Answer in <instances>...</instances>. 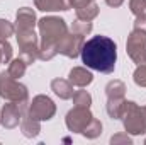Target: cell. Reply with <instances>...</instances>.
Wrapping results in <instances>:
<instances>
[{"label": "cell", "mask_w": 146, "mask_h": 145, "mask_svg": "<svg viewBox=\"0 0 146 145\" xmlns=\"http://www.w3.org/2000/svg\"><path fill=\"white\" fill-rule=\"evenodd\" d=\"M0 96L7 101H26L27 99V87L19 84L17 79L10 77L9 72H2L0 73Z\"/></svg>", "instance_id": "5"}, {"label": "cell", "mask_w": 146, "mask_h": 145, "mask_svg": "<svg viewBox=\"0 0 146 145\" xmlns=\"http://www.w3.org/2000/svg\"><path fill=\"white\" fill-rule=\"evenodd\" d=\"M90 2H94V0H70L72 7H75V9H80V7H83V5H87Z\"/></svg>", "instance_id": "29"}, {"label": "cell", "mask_w": 146, "mask_h": 145, "mask_svg": "<svg viewBox=\"0 0 146 145\" xmlns=\"http://www.w3.org/2000/svg\"><path fill=\"white\" fill-rule=\"evenodd\" d=\"M26 68H27V63L19 56L15 60H10V65H9V75L14 77V79H21L24 73H26Z\"/></svg>", "instance_id": "18"}, {"label": "cell", "mask_w": 146, "mask_h": 145, "mask_svg": "<svg viewBox=\"0 0 146 145\" xmlns=\"http://www.w3.org/2000/svg\"><path fill=\"white\" fill-rule=\"evenodd\" d=\"M97 15H99V5L94 3V2H90V3H87V5L76 9V19H80V21L90 22V21H94Z\"/></svg>", "instance_id": "16"}, {"label": "cell", "mask_w": 146, "mask_h": 145, "mask_svg": "<svg viewBox=\"0 0 146 145\" xmlns=\"http://www.w3.org/2000/svg\"><path fill=\"white\" fill-rule=\"evenodd\" d=\"M107 2V5H110V7H119L124 0H106Z\"/></svg>", "instance_id": "30"}, {"label": "cell", "mask_w": 146, "mask_h": 145, "mask_svg": "<svg viewBox=\"0 0 146 145\" xmlns=\"http://www.w3.org/2000/svg\"><path fill=\"white\" fill-rule=\"evenodd\" d=\"M14 33H15L14 26H12L9 21L0 19V43H2V41H5V39H9V36H12Z\"/></svg>", "instance_id": "24"}, {"label": "cell", "mask_w": 146, "mask_h": 145, "mask_svg": "<svg viewBox=\"0 0 146 145\" xmlns=\"http://www.w3.org/2000/svg\"><path fill=\"white\" fill-rule=\"evenodd\" d=\"M72 99H73V104L78 106V108H90V104H92V96L87 91H76V92H73Z\"/></svg>", "instance_id": "20"}, {"label": "cell", "mask_w": 146, "mask_h": 145, "mask_svg": "<svg viewBox=\"0 0 146 145\" xmlns=\"http://www.w3.org/2000/svg\"><path fill=\"white\" fill-rule=\"evenodd\" d=\"M134 82L141 87H146V65H139L134 72Z\"/></svg>", "instance_id": "25"}, {"label": "cell", "mask_w": 146, "mask_h": 145, "mask_svg": "<svg viewBox=\"0 0 146 145\" xmlns=\"http://www.w3.org/2000/svg\"><path fill=\"white\" fill-rule=\"evenodd\" d=\"M124 92H126V85L121 80H110L106 87L107 99H121L124 97Z\"/></svg>", "instance_id": "17"}, {"label": "cell", "mask_w": 146, "mask_h": 145, "mask_svg": "<svg viewBox=\"0 0 146 145\" xmlns=\"http://www.w3.org/2000/svg\"><path fill=\"white\" fill-rule=\"evenodd\" d=\"M36 7L42 12H54V10H68L72 7L70 0H34Z\"/></svg>", "instance_id": "14"}, {"label": "cell", "mask_w": 146, "mask_h": 145, "mask_svg": "<svg viewBox=\"0 0 146 145\" xmlns=\"http://www.w3.org/2000/svg\"><path fill=\"white\" fill-rule=\"evenodd\" d=\"M129 9L136 17L146 15V0H129Z\"/></svg>", "instance_id": "23"}, {"label": "cell", "mask_w": 146, "mask_h": 145, "mask_svg": "<svg viewBox=\"0 0 146 145\" xmlns=\"http://www.w3.org/2000/svg\"><path fill=\"white\" fill-rule=\"evenodd\" d=\"M80 55L85 67L102 73H110L115 68L117 46L107 36H94L83 43Z\"/></svg>", "instance_id": "1"}, {"label": "cell", "mask_w": 146, "mask_h": 145, "mask_svg": "<svg viewBox=\"0 0 146 145\" xmlns=\"http://www.w3.org/2000/svg\"><path fill=\"white\" fill-rule=\"evenodd\" d=\"M0 46H2V55H3L2 63H10V60H12V46H10V43L5 39V41L0 43Z\"/></svg>", "instance_id": "26"}, {"label": "cell", "mask_w": 146, "mask_h": 145, "mask_svg": "<svg viewBox=\"0 0 146 145\" xmlns=\"http://www.w3.org/2000/svg\"><path fill=\"white\" fill-rule=\"evenodd\" d=\"M21 130L24 133V137L27 138H33V137H37L39 132H41V125H39V119L33 118L29 113H26L21 119Z\"/></svg>", "instance_id": "12"}, {"label": "cell", "mask_w": 146, "mask_h": 145, "mask_svg": "<svg viewBox=\"0 0 146 145\" xmlns=\"http://www.w3.org/2000/svg\"><path fill=\"white\" fill-rule=\"evenodd\" d=\"M145 144H146V142H145Z\"/></svg>", "instance_id": "33"}, {"label": "cell", "mask_w": 146, "mask_h": 145, "mask_svg": "<svg viewBox=\"0 0 146 145\" xmlns=\"http://www.w3.org/2000/svg\"><path fill=\"white\" fill-rule=\"evenodd\" d=\"M121 118L124 121V128L127 133H133V135L146 133V111L143 108H139L136 103L124 101Z\"/></svg>", "instance_id": "3"}, {"label": "cell", "mask_w": 146, "mask_h": 145, "mask_svg": "<svg viewBox=\"0 0 146 145\" xmlns=\"http://www.w3.org/2000/svg\"><path fill=\"white\" fill-rule=\"evenodd\" d=\"M3 62V55H2V46H0V63Z\"/></svg>", "instance_id": "31"}, {"label": "cell", "mask_w": 146, "mask_h": 145, "mask_svg": "<svg viewBox=\"0 0 146 145\" xmlns=\"http://www.w3.org/2000/svg\"><path fill=\"white\" fill-rule=\"evenodd\" d=\"M94 119L88 108H75L66 114V126L73 133H83V130L88 126V123Z\"/></svg>", "instance_id": "8"}, {"label": "cell", "mask_w": 146, "mask_h": 145, "mask_svg": "<svg viewBox=\"0 0 146 145\" xmlns=\"http://www.w3.org/2000/svg\"><path fill=\"white\" fill-rule=\"evenodd\" d=\"M17 34V43L21 48V58L31 65L39 58V43H37V36L34 29H15Z\"/></svg>", "instance_id": "4"}, {"label": "cell", "mask_w": 146, "mask_h": 145, "mask_svg": "<svg viewBox=\"0 0 146 145\" xmlns=\"http://www.w3.org/2000/svg\"><path fill=\"white\" fill-rule=\"evenodd\" d=\"M21 119H22V111L17 103L9 101V104L2 108V125L5 128H15L21 123Z\"/></svg>", "instance_id": "10"}, {"label": "cell", "mask_w": 146, "mask_h": 145, "mask_svg": "<svg viewBox=\"0 0 146 145\" xmlns=\"http://www.w3.org/2000/svg\"><path fill=\"white\" fill-rule=\"evenodd\" d=\"M83 43H85L83 36L75 34V33H72V34L66 33L58 43V53H61V55H65L68 58H76L80 55V51H82Z\"/></svg>", "instance_id": "9"}, {"label": "cell", "mask_w": 146, "mask_h": 145, "mask_svg": "<svg viewBox=\"0 0 146 145\" xmlns=\"http://www.w3.org/2000/svg\"><path fill=\"white\" fill-rule=\"evenodd\" d=\"M68 77H70L68 80L72 82L73 85H76V87H87L94 80V75L88 72L87 68H83V67H75V68H72Z\"/></svg>", "instance_id": "11"}, {"label": "cell", "mask_w": 146, "mask_h": 145, "mask_svg": "<svg viewBox=\"0 0 146 145\" xmlns=\"http://www.w3.org/2000/svg\"><path fill=\"white\" fill-rule=\"evenodd\" d=\"M145 111H146V108H145Z\"/></svg>", "instance_id": "32"}, {"label": "cell", "mask_w": 146, "mask_h": 145, "mask_svg": "<svg viewBox=\"0 0 146 145\" xmlns=\"http://www.w3.org/2000/svg\"><path fill=\"white\" fill-rule=\"evenodd\" d=\"M37 28H39V33H41V44L39 48H58V43L60 39L68 33V28H66V22L60 17H42L39 22H37Z\"/></svg>", "instance_id": "2"}, {"label": "cell", "mask_w": 146, "mask_h": 145, "mask_svg": "<svg viewBox=\"0 0 146 145\" xmlns=\"http://www.w3.org/2000/svg\"><path fill=\"white\" fill-rule=\"evenodd\" d=\"M27 113L33 118L39 119V121H48V119H51L54 116L56 106L48 96H36L33 99V103L29 104V111Z\"/></svg>", "instance_id": "7"}, {"label": "cell", "mask_w": 146, "mask_h": 145, "mask_svg": "<svg viewBox=\"0 0 146 145\" xmlns=\"http://www.w3.org/2000/svg\"><path fill=\"white\" fill-rule=\"evenodd\" d=\"M126 51L136 62L138 65H146V34L141 31H133L127 43H126Z\"/></svg>", "instance_id": "6"}, {"label": "cell", "mask_w": 146, "mask_h": 145, "mask_svg": "<svg viewBox=\"0 0 146 145\" xmlns=\"http://www.w3.org/2000/svg\"><path fill=\"white\" fill-rule=\"evenodd\" d=\"M36 26V14L29 7H22L17 12V29H34Z\"/></svg>", "instance_id": "13"}, {"label": "cell", "mask_w": 146, "mask_h": 145, "mask_svg": "<svg viewBox=\"0 0 146 145\" xmlns=\"http://www.w3.org/2000/svg\"><path fill=\"white\" fill-rule=\"evenodd\" d=\"M110 144L112 145H119V144H133V138L131 137H127V133H117V135H114L112 138H110Z\"/></svg>", "instance_id": "27"}, {"label": "cell", "mask_w": 146, "mask_h": 145, "mask_svg": "<svg viewBox=\"0 0 146 145\" xmlns=\"http://www.w3.org/2000/svg\"><path fill=\"white\" fill-rule=\"evenodd\" d=\"M92 31V22H87V21H80L76 19L72 24V33L75 34H80V36H85Z\"/></svg>", "instance_id": "22"}, {"label": "cell", "mask_w": 146, "mask_h": 145, "mask_svg": "<svg viewBox=\"0 0 146 145\" xmlns=\"http://www.w3.org/2000/svg\"><path fill=\"white\" fill-rule=\"evenodd\" d=\"M102 133V123L99 121V119H92L90 123H88V126L83 130V135L87 137V138H97L99 135Z\"/></svg>", "instance_id": "21"}, {"label": "cell", "mask_w": 146, "mask_h": 145, "mask_svg": "<svg viewBox=\"0 0 146 145\" xmlns=\"http://www.w3.org/2000/svg\"><path fill=\"white\" fill-rule=\"evenodd\" d=\"M134 31H141V33L146 34V15L136 17V21H134Z\"/></svg>", "instance_id": "28"}, {"label": "cell", "mask_w": 146, "mask_h": 145, "mask_svg": "<svg viewBox=\"0 0 146 145\" xmlns=\"http://www.w3.org/2000/svg\"><path fill=\"white\" fill-rule=\"evenodd\" d=\"M51 89L61 99H72L73 96V84L70 80H65V79H54L51 82Z\"/></svg>", "instance_id": "15"}, {"label": "cell", "mask_w": 146, "mask_h": 145, "mask_svg": "<svg viewBox=\"0 0 146 145\" xmlns=\"http://www.w3.org/2000/svg\"><path fill=\"white\" fill-rule=\"evenodd\" d=\"M124 97L121 99H107V114L110 118L117 119L122 116V108H124Z\"/></svg>", "instance_id": "19"}]
</instances>
